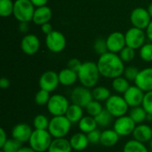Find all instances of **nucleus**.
Instances as JSON below:
<instances>
[{
    "label": "nucleus",
    "mask_w": 152,
    "mask_h": 152,
    "mask_svg": "<svg viewBox=\"0 0 152 152\" xmlns=\"http://www.w3.org/2000/svg\"><path fill=\"white\" fill-rule=\"evenodd\" d=\"M124 63L125 62L121 60L119 55L111 52H107L106 53L100 55L97 61L101 76L110 79H114L124 74L126 68Z\"/></svg>",
    "instance_id": "1"
},
{
    "label": "nucleus",
    "mask_w": 152,
    "mask_h": 152,
    "mask_svg": "<svg viewBox=\"0 0 152 152\" xmlns=\"http://www.w3.org/2000/svg\"><path fill=\"white\" fill-rule=\"evenodd\" d=\"M77 75L78 81L80 82L81 86L90 89L95 87L101 76L97 62L91 61L83 62L80 69L77 72Z\"/></svg>",
    "instance_id": "2"
},
{
    "label": "nucleus",
    "mask_w": 152,
    "mask_h": 152,
    "mask_svg": "<svg viewBox=\"0 0 152 152\" xmlns=\"http://www.w3.org/2000/svg\"><path fill=\"white\" fill-rule=\"evenodd\" d=\"M72 123L66 116H56L50 119L48 131L53 139L65 138L70 132Z\"/></svg>",
    "instance_id": "3"
},
{
    "label": "nucleus",
    "mask_w": 152,
    "mask_h": 152,
    "mask_svg": "<svg viewBox=\"0 0 152 152\" xmlns=\"http://www.w3.org/2000/svg\"><path fill=\"white\" fill-rule=\"evenodd\" d=\"M53 138L48 130L34 129L28 145L37 152H47Z\"/></svg>",
    "instance_id": "4"
},
{
    "label": "nucleus",
    "mask_w": 152,
    "mask_h": 152,
    "mask_svg": "<svg viewBox=\"0 0 152 152\" xmlns=\"http://www.w3.org/2000/svg\"><path fill=\"white\" fill-rule=\"evenodd\" d=\"M36 7L30 0H15L13 16L19 22L32 21Z\"/></svg>",
    "instance_id": "5"
},
{
    "label": "nucleus",
    "mask_w": 152,
    "mask_h": 152,
    "mask_svg": "<svg viewBox=\"0 0 152 152\" xmlns=\"http://www.w3.org/2000/svg\"><path fill=\"white\" fill-rule=\"evenodd\" d=\"M105 109L117 118L126 115L129 110V106L123 96L111 94V96L105 102Z\"/></svg>",
    "instance_id": "6"
},
{
    "label": "nucleus",
    "mask_w": 152,
    "mask_h": 152,
    "mask_svg": "<svg viewBox=\"0 0 152 152\" xmlns=\"http://www.w3.org/2000/svg\"><path fill=\"white\" fill-rule=\"evenodd\" d=\"M70 103L67 97L62 94H56L51 95V98L46 105L48 112L53 116H65Z\"/></svg>",
    "instance_id": "7"
},
{
    "label": "nucleus",
    "mask_w": 152,
    "mask_h": 152,
    "mask_svg": "<svg viewBox=\"0 0 152 152\" xmlns=\"http://www.w3.org/2000/svg\"><path fill=\"white\" fill-rule=\"evenodd\" d=\"M136 126L137 125L129 115H125L116 118L113 124V129L120 137H126L133 134Z\"/></svg>",
    "instance_id": "8"
},
{
    "label": "nucleus",
    "mask_w": 152,
    "mask_h": 152,
    "mask_svg": "<svg viewBox=\"0 0 152 152\" xmlns=\"http://www.w3.org/2000/svg\"><path fill=\"white\" fill-rule=\"evenodd\" d=\"M66 44L65 36L58 30H53L45 37V45L53 53H58L62 52L66 47Z\"/></svg>",
    "instance_id": "9"
},
{
    "label": "nucleus",
    "mask_w": 152,
    "mask_h": 152,
    "mask_svg": "<svg viewBox=\"0 0 152 152\" xmlns=\"http://www.w3.org/2000/svg\"><path fill=\"white\" fill-rule=\"evenodd\" d=\"M125 37L126 46H129L134 50L140 49L145 44L146 33L143 31V29L132 27L126 32Z\"/></svg>",
    "instance_id": "10"
},
{
    "label": "nucleus",
    "mask_w": 152,
    "mask_h": 152,
    "mask_svg": "<svg viewBox=\"0 0 152 152\" xmlns=\"http://www.w3.org/2000/svg\"><path fill=\"white\" fill-rule=\"evenodd\" d=\"M94 100L93 93L90 88L80 86L75 87L70 94V101L72 103L79 105L83 108H86L90 102Z\"/></svg>",
    "instance_id": "11"
},
{
    "label": "nucleus",
    "mask_w": 152,
    "mask_h": 152,
    "mask_svg": "<svg viewBox=\"0 0 152 152\" xmlns=\"http://www.w3.org/2000/svg\"><path fill=\"white\" fill-rule=\"evenodd\" d=\"M151 20L152 18L148 9L142 7L134 8L130 14V20L133 27L141 29H146Z\"/></svg>",
    "instance_id": "12"
},
{
    "label": "nucleus",
    "mask_w": 152,
    "mask_h": 152,
    "mask_svg": "<svg viewBox=\"0 0 152 152\" xmlns=\"http://www.w3.org/2000/svg\"><path fill=\"white\" fill-rule=\"evenodd\" d=\"M38 85L40 89L45 90L49 93L55 91L60 85L58 73L53 70L45 71L39 77Z\"/></svg>",
    "instance_id": "13"
},
{
    "label": "nucleus",
    "mask_w": 152,
    "mask_h": 152,
    "mask_svg": "<svg viewBox=\"0 0 152 152\" xmlns=\"http://www.w3.org/2000/svg\"><path fill=\"white\" fill-rule=\"evenodd\" d=\"M145 93L140 89L137 86H130L127 91L123 94L126 102H127L128 106L131 108L142 106L143 102Z\"/></svg>",
    "instance_id": "14"
},
{
    "label": "nucleus",
    "mask_w": 152,
    "mask_h": 152,
    "mask_svg": "<svg viewBox=\"0 0 152 152\" xmlns=\"http://www.w3.org/2000/svg\"><path fill=\"white\" fill-rule=\"evenodd\" d=\"M108 51L111 53H120L121 50L126 46V37L120 31H114L110 33L106 38Z\"/></svg>",
    "instance_id": "15"
},
{
    "label": "nucleus",
    "mask_w": 152,
    "mask_h": 152,
    "mask_svg": "<svg viewBox=\"0 0 152 152\" xmlns=\"http://www.w3.org/2000/svg\"><path fill=\"white\" fill-rule=\"evenodd\" d=\"M32 133V127L27 123H18L12 127L11 131L12 138L15 139L20 143L28 142Z\"/></svg>",
    "instance_id": "16"
},
{
    "label": "nucleus",
    "mask_w": 152,
    "mask_h": 152,
    "mask_svg": "<svg viewBox=\"0 0 152 152\" xmlns=\"http://www.w3.org/2000/svg\"><path fill=\"white\" fill-rule=\"evenodd\" d=\"M20 48L25 54L33 55L37 53L40 48V40L34 34H27L20 41Z\"/></svg>",
    "instance_id": "17"
},
{
    "label": "nucleus",
    "mask_w": 152,
    "mask_h": 152,
    "mask_svg": "<svg viewBox=\"0 0 152 152\" xmlns=\"http://www.w3.org/2000/svg\"><path fill=\"white\" fill-rule=\"evenodd\" d=\"M134 83L144 93L152 91V67L141 69Z\"/></svg>",
    "instance_id": "18"
},
{
    "label": "nucleus",
    "mask_w": 152,
    "mask_h": 152,
    "mask_svg": "<svg viewBox=\"0 0 152 152\" xmlns=\"http://www.w3.org/2000/svg\"><path fill=\"white\" fill-rule=\"evenodd\" d=\"M132 135L133 138L136 141L143 143L150 142V141L152 139V126H150L149 125H146L144 123L139 124L136 126Z\"/></svg>",
    "instance_id": "19"
},
{
    "label": "nucleus",
    "mask_w": 152,
    "mask_h": 152,
    "mask_svg": "<svg viewBox=\"0 0 152 152\" xmlns=\"http://www.w3.org/2000/svg\"><path fill=\"white\" fill-rule=\"evenodd\" d=\"M53 16V12L50 7L47 5L36 7L32 21L37 25H43L45 23H47L51 20Z\"/></svg>",
    "instance_id": "20"
},
{
    "label": "nucleus",
    "mask_w": 152,
    "mask_h": 152,
    "mask_svg": "<svg viewBox=\"0 0 152 152\" xmlns=\"http://www.w3.org/2000/svg\"><path fill=\"white\" fill-rule=\"evenodd\" d=\"M70 145L73 151H85L89 145V140L87 134L82 132L74 134L69 139Z\"/></svg>",
    "instance_id": "21"
},
{
    "label": "nucleus",
    "mask_w": 152,
    "mask_h": 152,
    "mask_svg": "<svg viewBox=\"0 0 152 152\" xmlns=\"http://www.w3.org/2000/svg\"><path fill=\"white\" fill-rule=\"evenodd\" d=\"M58 75H59L60 85H62L64 86H73L78 80L77 72H76V71H74L69 68L62 69L58 73Z\"/></svg>",
    "instance_id": "22"
},
{
    "label": "nucleus",
    "mask_w": 152,
    "mask_h": 152,
    "mask_svg": "<svg viewBox=\"0 0 152 152\" xmlns=\"http://www.w3.org/2000/svg\"><path fill=\"white\" fill-rule=\"evenodd\" d=\"M119 135L114 129H105L102 132L100 143L106 148L115 146L119 141Z\"/></svg>",
    "instance_id": "23"
},
{
    "label": "nucleus",
    "mask_w": 152,
    "mask_h": 152,
    "mask_svg": "<svg viewBox=\"0 0 152 152\" xmlns=\"http://www.w3.org/2000/svg\"><path fill=\"white\" fill-rule=\"evenodd\" d=\"M69 140L66 138L53 139L47 152H72Z\"/></svg>",
    "instance_id": "24"
},
{
    "label": "nucleus",
    "mask_w": 152,
    "mask_h": 152,
    "mask_svg": "<svg viewBox=\"0 0 152 152\" xmlns=\"http://www.w3.org/2000/svg\"><path fill=\"white\" fill-rule=\"evenodd\" d=\"M77 124H78V128H79L80 132L85 133L86 134L88 133L97 129V127H98V125L96 123L94 117H92L90 115L84 116Z\"/></svg>",
    "instance_id": "25"
},
{
    "label": "nucleus",
    "mask_w": 152,
    "mask_h": 152,
    "mask_svg": "<svg viewBox=\"0 0 152 152\" xmlns=\"http://www.w3.org/2000/svg\"><path fill=\"white\" fill-rule=\"evenodd\" d=\"M83 107L71 103L65 114V116L68 118V119L72 123V124H76L78 123L81 118L84 117V110H83Z\"/></svg>",
    "instance_id": "26"
},
{
    "label": "nucleus",
    "mask_w": 152,
    "mask_h": 152,
    "mask_svg": "<svg viewBox=\"0 0 152 152\" xmlns=\"http://www.w3.org/2000/svg\"><path fill=\"white\" fill-rule=\"evenodd\" d=\"M128 115L135 122L136 125H139V124L144 123L147 120L148 113H147V111L144 110V108L142 106H138V107L132 108L129 110Z\"/></svg>",
    "instance_id": "27"
},
{
    "label": "nucleus",
    "mask_w": 152,
    "mask_h": 152,
    "mask_svg": "<svg viewBox=\"0 0 152 152\" xmlns=\"http://www.w3.org/2000/svg\"><path fill=\"white\" fill-rule=\"evenodd\" d=\"M123 152H150L145 143L134 139L127 141L123 148Z\"/></svg>",
    "instance_id": "28"
},
{
    "label": "nucleus",
    "mask_w": 152,
    "mask_h": 152,
    "mask_svg": "<svg viewBox=\"0 0 152 152\" xmlns=\"http://www.w3.org/2000/svg\"><path fill=\"white\" fill-rule=\"evenodd\" d=\"M129 82H130V81L127 80L125 77L120 76V77H118L112 79V84H111V86H112L113 90H114L116 93L120 94H124L127 91V89L130 87Z\"/></svg>",
    "instance_id": "29"
},
{
    "label": "nucleus",
    "mask_w": 152,
    "mask_h": 152,
    "mask_svg": "<svg viewBox=\"0 0 152 152\" xmlns=\"http://www.w3.org/2000/svg\"><path fill=\"white\" fill-rule=\"evenodd\" d=\"M92 93H93L94 100H96L101 102H106L111 96V93H110V89L105 86H102L94 87Z\"/></svg>",
    "instance_id": "30"
},
{
    "label": "nucleus",
    "mask_w": 152,
    "mask_h": 152,
    "mask_svg": "<svg viewBox=\"0 0 152 152\" xmlns=\"http://www.w3.org/2000/svg\"><path fill=\"white\" fill-rule=\"evenodd\" d=\"M113 118L114 117L106 109H103V110L99 115L94 117V118L96 120V123H97L98 126H100V127H107V126H109L112 123Z\"/></svg>",
    "instance_id": "31"
},
{
    "label": "nucleus",
    "mask_w": 152,
    "mask_h": 152,
    "mask_svg": "<svg viewBox=\"0 0 152 152\" xmlns=\"http://www.w3.org/2000/svg\"><path fill=\"white\" fill-rule=\"evenodd\" d=\"M50 119L44 114L37 115L33 119V127L37 130H47L49 126Z\"/></svg>",
    "instance_id": "32"
},
{
    "label": "nucleus",
    "mask_w": 152,
    "mask_h": 152,
    "mask_svg": "<svg viewBox=\"0 0 152 152\" xmlns=\"http://www.w3.org/2000/svg\"><path fill=\"white\" fill-rule=\"evenodd\" d=\"M14 2L12 0H0V16L7 18L13 14Z\"/></svg>",
    "instance_id": "33"
},
{
    "label": "nucleus",
    "mask_w": 152,
    "mask_h": 152,
    "mask_svg": "<svg viewBox=\"0 0 152 152\" xmlns=\"http://www.w3.org/2000/svg\"><path fill=\"white\" fill-rule=\"evenodd\" d=\"M85 109L87 115H90L92 117H96L103 110V107L101 102H98L96 100H93L92 102H90Z\"/></svg>",
    "instance_id": "34"
},
{
    "label": "nucleus",
    "mask_w": 152,
    "mask_h": 152,
    "mask_svg": "<svg viewBox=\"0 0 152 152\" xmlns=\"http://www.w3.org/2000/svg\"><path fill=\"white\" fill-rule=\"evenodd\" d=\"M139 55L141 59L146 62L152 61V43L144 44L139 49Z\"/></svg>",
    "instance_id": "35"
},
{
    "label": "nucleus",
    "mask_w": 152,
    "mask_h": 152,
    "mask_svg": "<svg viewBox=\"0 0 152 152\" xmlns=\"http://www.w3.org/2000/svg\"><path fill=\"white\" fill-rule=\"evenodd\" d=\"M50 98L51 95L49 92L43 89H39V91L35 95V102L38 106H46Z\"/></svg>",
    "instance_id": "36"
},
{
    "label": "nucleus",
    "mask_w": 152,
    "mask_h": 152,
    "mask_svg": "<svg viewBox=\"0 0 152 152\" xmlns=\"http://www.w3.org/2000/svg\"><path fill=\"white\" fill-rule=\"evenodd\" d=\"M20 142L16 141L15 139H8L4 145L1 148V151L4 152H18L19 150L22 147Z\"/></svg>",
    "instance_id": "37"
},
{
    "label": "nucleus",
    "mask_w": 152,
    "mask_h": 152,
    "mask_svg": "<svg viewBox=\"0 0 152 152\" xmlns=\"http://www.w3.org/2000/svg\"><path fill=\"white\" fill-rule=\"evenodd\" d=\"M119 57L124 62H130L135 57V50L129 46H126L119 53Z\"/></svg>",
    "instance_id": "38"
},
{
    "label": "nucleus",
    "mask_w": 152,
    "mask_h": 152,
    "mask_svg": "<svg viewBox=\"0 0 152 152\" xmlns=\"http://www.w3.org/2000/svg\"><path fill=\"white\" fill-rule=\"evenodd\" d=\"M94 51L99 54V55H102L104 53H106L108 51V47H107V42L106 39L103 38H97L94 41Z\"/></svg>",
    "instance_id": "39"
},
{
    "label": "nucleus",
    "mask_w": 152,
    "mask_h": 152,
    "mask_svg": "<svg viewBox=\"0 0 152 152\" xmlns=\"http://www.w3.org/2000/svg\"><path fill=\"white\" fill-rule=\"evenodd\" d=\"M140 72V69L137 68V67H134V66H128L126 68H125V70H124V77L129 80V81H135L138 74Z\"/></svg>",
    "instance_id": "40"
},
{
    "label": "nucleus",
    "mask_w": 152,
    "mask_h": 152,
    "mask_svg": "<svg viewBox=\"0 0 152 152\" xmlns=\"http://www.w3.org/2000/svg\"><path fill=\"white\" fill-rule=\"evenodd\" d=\"M142 106L144 108V110L147 111L148 114L152 115V91L145 93L143 102H142Z\"/></svg>",
    "instance_id": "41"
},
{
    "label": "nucleus",
    "mask_w": 152,
    "mask_h": 152,
    "mask_svg": "<svg viewBox=\"0 0 152 152\" xmlns=\"http://www.w3.org/2000/svg\"><path fill=\"white\" fill-rule=\"evenodd\" d=\"M101 135H102V131H100L98 128L88 133L87 134V137L89 140V142L92 144H97L100 143L101 141Z\"/></svg>",
    "instance_id": "42"
},
{
    "label": "nucleus",
    "mask_w": 152,
    "mask_h": 152,
    "mask_svg": "<svg viewBox=\"0 0 152 152\" xmlns=\"http://www.w3.org/2000/svg\"><path fill=\"white\" fill-rule=\"evenodd\" d=\"M83 62H81V61H79L78 59L77 58H73V59H70L69 61H68V64H67V68L76 71V72H78V70L80 69L81 66H82Z\"/></svg>",
    "instance_id": "43"
},
{
    "label": "nucleus",
    "mask_w": 152,
    "mask_h": 152,
    "mask_svg": "<svg viewBox=\"0 0 152 152\" xmlns=\"http://www.w3.org/2000/svg\"><path fill=\"white\" fill-rule=\"evenodd\" d=\"M41 31L44 34H45V36L48 35V34H50L51 32L53 31L52 24L50 22H47V23H45V24L41 25Z\"/></svg>",
    "instance_id": "44"
},
{
    "label": "nucleus",
    "mask_w": 152,
    "mask_h": 152,
    "mask_svg": "<svg viewBox=\"0 0 152 152\" xmlns=\"http://www.w3.org/2000/svg\"><path fill=\"white\" fill-rule=\"evenodd\" d=\"M7 134L4 128H0V149L4 145V143L7 142Z\"/></svg>",
    "instance_id": "45"
},
{
    "label": "nucleus",
    "mask_w": 152,
    "mask_h": 152,
    "mask_svg": "<svg viewBox=\"0 0 152 152\" xmlns=\"http://www.w3.org/2000/svg\"><path fill=\"white\" fill-rule=\"evenodd\" d=\"M10 86V81L6 77H2L0 79V87L2 89H7Z\"/></svg>",
    "instance_id": "46"
},
{
    "label": "nucleus",
    "mask_w": 152,
    "mask_h": 152,
    "mask_svg": "<svg viewBox=\"0 0 152 152\" xmlns=\"http://www.w3.org/2000/svg\"><path fill=\"white\" fill-rule=\"evenodd\" d=\"M30 1L34 4L35 7L44 6V5H46V4L48 3V0H30Z\"/></svg>",
    "instance_id": "47"
},
{
    "label": "nucleus",
    "mask_w": 152,
    "mask_h": 152,
    "mask_svg": "<svg viewBox=\"0 0 152 152\" xmlns=\"http://www.w3.org/2000/svg\"><path fill=\"white\" fill-rule=\"evenodd\" d=\"M146 37H148V39L152 43V20L150 22V24L148 25V27L146 28Z\"/></svg>",
    "instance_id": "48"
},
{
    "label": "nucleus",
    "mask_w": 152,
    "mask_h": 152,
    "mask_svg": "<svg viewBox=\"0 0 152 152\" xmlns=\"http://www.w3.org/2000/svg\"><path fill=\"white\" fill-rule=\"evenodd\" d=\"M28 22H20L19 24V30L22 33H26L28 30Z\"/></svg>",
    "instance_id": "49"
},
{
    "label": "nucleus",
    "mask_w": 152,
    "mask_h": 152,
    "mask_svg": "<svg viewBox=\"0 0 152 152\" xmlns=\"http://www.w3.org/2000/svg\"><path fill=\"white\" fill-rule=\"evenodd\" d=\"M18 152H37L34 151L30 146H22Z\"/></svg>",
    "instance_id": "50"
},
{
    "label": "nucleus",
    "mask_w": 152,
    "mask_h": 152,
    "mask_svg": "<svg viewBox=\"0 0 152 152\" xmlns=\"http://www.w3.org/2000/svg\"><path fill=\"white\" fill-rule=\"evenodd\" d=\"M148 11H149V12H150V14H151V16L152 18V2L149 4V6H148Z\"/></svg>",
    "instance_id": "51"
},
{
    "label": "nucleus",
    "mask_w": 152,
    "mask_h": 152,
    "mask_svg": "<svg viewBox=\"0 0 152 152\" xmlns=\"http://www.w3.org/2000/svg\"><path fill=\"white\" fill-rule=\"evenodd\" d=\"M149 143H150V148H151V150L152 151V139L150 141V142H149Z\"/></svg>",
    "instance_id": "52"
},
{
    "label": "nucleus",
    "mask_w": 152,
    "mask_h": 152,
    "mask_svg": "<svg viewBox=\"0 0 152 152\" xmlns=\"http://www.w3.org/2000/svg\"><path fill=\"white\" fill-rule=\"evenodd\" d=\"M0 152H4V151H0Z\"/></svg>",
    "instance_id": "53"
},
{
    "label": "nucleus",
    "mask_w": 152,
    "mask_h": 152,
    "mask_svg": "<svg viewBox=\"0 0 152 152\" xmlns=\"http://www.w3.org/2000/svg\"><path fill=\"white\" fill-rule=\"evenodd\" d=\"M150 152H152V151H150Z\"/></svg>",
    "instance_id": "54"
}]
</instances>
